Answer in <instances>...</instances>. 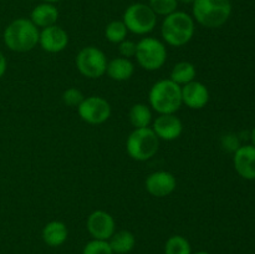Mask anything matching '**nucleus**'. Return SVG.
<instances>
[{
  "label": "nucleus",
  "mask_w": 255,
  "mask_h": 254,
  "mask_svg": "<svg viewBox=\"0 0 255 254\" xmlns=\"http://www.w3.org/2000/svg\"><path fill=\"white\" fill-rule=\"evenodd\" d=\"M39 27L26 17L12 20L2 34L6 47L14 52L31 51L39 44Z\"/></svg>",
  "instance_id": "f257e3e1"
},
{
  "label": "nucleus",
  "mask_w": 255,
  "mask_h": 254,
  "mask_svg": "<svg viewBox=\"0 0 255 254\" xmlns=\"http://www.w3.org/2000/svg\"><path fill=\"white\" fill-rule=\"evenodd\" d=\"M196 30L194 19L184 11H174L164 16L161 35L164 41L174 47H181L192 40Z\"/></svg>",
  "instance_id": "f03ea898"
},
{
  "label": "nucleus",
  "mask_w": 255,
  "mask_h": 254,
  "mask_svg": "<svg viewBox=\"0 0 255 254\" xmlns=\"http://www.w3.org/2000/svg\"><path fill=\"white\" fill-rule=\"evenodd\" d=\"M149 105L159 115L176 114L182 104V87L171 79H163L152 85L148 94Z\"/></svg>",
  "instance_id": "7ed1b4c3"
},
{
  "label": "nucleus",
  "mask_w": 255,
  "mask_h": 254,
  "mask_svg": "<svg viewBox=\"0 0 255 254\" xmlns=\"http://www.w3.org/2000/svg\"><path fill=\"white\" fill-rule=\"evenodd\" d=\"M231 0H194L192 4L194 21L208 29L226 24L232 15Z\"/></svg>",
  "instance_id": "20e7f679"
},
{
  "label": "nucleus",
  "mask_w": 255,
  "mask_h": 254,
  "mask_svg": "<svg viewBox=\"0 0 255 254\" xmlns=\"http://www.w3.org/2000/svg\"><path fill=\"white\" fill-rule=\"evenodd\" d=\"M159 138L151 127L134 128L126 141L127 153L134 161H148L158 151Z\"/></svg>",
  "instance_id": "39448f33"
},
{
  "label": "nucleus",
  "mask_w": 255,
  "mask_h": 254,
  "mask_svg": "<svg viewBox=\"0 0 255 254\" xmlns=\"http://www.w3.org/2000/svg\"><path fill=\"white\" fill-rule=\"evenodd\" d=\"M122 21L132 34L147 35L153 31L156 27L157 15L148 4L134 2L125 10Z\"/></svg>",
  "instance_id": "423d86ee"
},
{
  "label": "nucleus",
  "mask_w": 255,
  "mask_h": 254,
  "mask_svg": "<svg viewBox=\"0 0 255 254\" xmlns=\"http://www.w3.org/2000/svg\"><path fill=\"white\" fill-rule=\"evenodd\" d=\"M134 57L142 69L147 71H156L166 64V45L156 37H143L137 42Z\"/></svg>",
  "instance_id": "0eeeda50"
},
{
  "label": "nucleus",
  "mask_w": 255,
  "mask_h": 254,
  "mask_svg": "<svg viewBox=\"0 0 255 254\" xmlns=\"http://www.w3.org/2000/svg\"><path fill=\"white\" fill-rule=\"evenodd\" d=\"M107 57L96 46H86L76 56V67L80 74L89 79H99L106 74Z\"/></svg>",
  "instance_id": "6e6552de"
},
{
  "label": "nucleus",
  "mask_w": 255,
  "mask_h": 254,
  "mask_svg": "<svg viewBox=\"0 0 255 254\" xmlns=\"http://www.w3.org/2000/svg\"><path fill=\"white\" fill-rule=\"evenodd\" d=\"M79 116L89 125L105 124L111 116V105L107 100L100 96L85 97L77 107Z\"/></svg>",
  "instance_id": "1a4fd4ad"
},
{
  "label": "nucleus",
  "mask_w": 255,
  "mask_h": 254,
  "mask_svg": "<svg viewBox=\"0 0 255 254\" xmlns=\"http://www.w3.org/2000/svg\"><path fill=\"white\" fill-rule=\"evenodd\" d=\"M86 228L94 239L109 241L116 232V223L109 212L97 209L87 217Z\"/></svg>",
  "instance_id": "9d476101"
},
{
  "label": "nucleus",
  "mask_w": 255,
  "mask_h": 254,
  "mask_svg": "<svg viewBox=\"0 0 255 254\" xmlns=\"http://www.w3.org/2000/svg\"><path fill=\"white\" fill-rule=\"evenodd\" d=\"M39 44L42 50L50 54H57L64 51L69 45V34L64 27L59 25L44 27L40 31Z\"/></svg>",
  "instance_id": "9b49d317"
},
{
  "label": "nucleus",
  "mask_w": 255,
  "mask_h": 254,
  "mask_svg": "<svg viewBox=\"0 0 255 254\" xmlns=\"http://www.w3.org/2000/svg\"><path fill=\"white\" fill-rule=\"evenodd\" d=\"M144 186L151 196L162 198L173 193L177 187V179L171 172L157 171L147 177Z\"/></svg>",
  "instance_id": "f8f14e48"
},
{
  "label": "nucleus",
  "mask_w": 255,
  "mask_h": 254,
  "mask_svg": "<svg viewBox=\"0 0 255 254\" xmlns=\"http://www.w3.org/2000/svg\"><path fill=\"white\" fill-rule=\"evenodd\" d=\"M152 129L159 139L163 141H174L183 132V124L181 119L174 114L159 115L153 121Z\"/></svg>",
  "instance_id": "ddd939ff"
},
{
  "label": "nucleus",
  "mask_w": 255,
  "mask_h": 254,
  "mask_svg": "<svg viewBox=\"0 0 255 254\" xmlns=\"http://www.w3.org/2000/svg\"><path fill=\"white\" fill-rule=\"evenodd\" d=\"M234 168L237 173L244 179H255V146L244 144L239 146L234 152Z\"/></svg>",
  "instance_id": "4468645a"
},
{
  "label": "nucleus",
  "mask_w": 255,
  "mask_h": 254,
  "mask_svg": "<svg viewBox=\"0 0 255 254\" xmlns=\"http://www.w3.org/2000/svg\"><path fill=\"white\" fill-rule=\"evenodd\" d=\"M209 102V90L199 81H192L182 87V104L192 110H201Z\"/></svg>",
  "instance_id": "2eb2a0df"
},
{
  "label": "nucleus",
  "mask_w": 255,
  "mask_h": 254,
  "mask_svg": "<svg viewBox=\"0 0 255 254\" xmlns=\"http://www.w3.org/2000/svg\"><path fill=\"white\" fill-rule=\"evenodd\" d=\"M57 19H59V10L54 4H50V2H41L36 5L30 14V20L37 27H42V29L55 25Z\"/></svg>",
  "instance_id": "dca6fc26"
},
{
  "label": "nucleus",
  "mask_w": 255,
  "mask_h": 254,
  "mask_svg": "<svg viewBox=\"0 0 255 254\" xmlns=\"http://www.w3.org/2000/svg\"><path fill=\"white\" fill-rule=\"evenodd\" d=\"M69 229L61 221H51L42 229V241L49 247H60L67 241Z\"/></svg>",
  "instance_id": "f3484780"
},
{
  "label": "nucleus",
  "mask_w": 255,
  "mask_h": 254,
  "mask_svg": "<svg viewBox=\"0 0 255 254\" xmlns=\"http://www.w3.org/2000/svg\"><path fill=\"white\" fill-rule=\"evenodd\" d=\"M134 72V65L126 57H115L107 62L106 74L115 81H127Z\"/></svg>",
  "instance_id": "a211bd4d"
},
{
  "label": "nucleus",
  "mask_w": 255,
  "mask_h": 254,
  "mask_svg": "<svg viewBox=\"0 0 255 254\" xmlns=\"http://www.w3.org/2000/svg\"><path fill=\"white\" fill-rule=\"evenodd\" d=\"M109 243L114 254H128L136 246V238L132 232L124 229L115 232L114 236L109 239Z\"/></svg>",
  "instance_id": "6ab92c4d"
},
{
  "label": "nucleus",
  "mask_w": 255,
  "mask_h": 254,
  "mask_svg": "<svg viewBox=\"0 0 255 254\" xmlns=\"http://www.w3.org/2000/svg\"><path fill=\"white\" fill-rule=\"evenodd\" d=\"M197 76V69L192 62L181 61L177 62L171 71V80L176 84L187 85L194 81Z\"/></svg>",
  "instance_id": "aec40b11"
},
{
  "label": "nucleus",
  "mask_w": 255,
  "mask_h": 254,
  "mask_svg": "<svg viewBox=\"0 0 255 254\" xmlns=\"http://www.w3.org/2000/svg\"><path fill=\"white\" fill-rule=\"evenodd\" d=\"M129 122L134 128H143L148 127L152 121V111L147 105L136 104L129 110Z\"/></svg>",
  "instance_id": "412c9836"
},
{
  "label": "nucleus",
  "mask_w": 255,
  "mask_h": 254,
  "mask_svg": "<svg viewBox=\"0 0 255 254\" xmlns=\"http://www.w3.org/2000/svg\"><path fill=\"white\" fill-rule=\"evenodd\" d=\"M127 30L126 25L124 24L122 20H112L111 22H109L105 29V36L112 44H120L124 40H126L127 37Z\"/></svg>",
  "instance_id": "4be33fe9"
},
{
  "label": "nucleus",
  "mask_w": 255,
  "mask_h": 254,
  "mask_svg": "<svg viewBox=\"0 0 255 254\" xmlns=\"http://www.w3.org/2000/svg\"><path fill=\"white\" fill-rule=\"evenodd\" d=\"M164 254H192L191 244L183 236H172L164 244Z\"/></svg>",
  "instance_id": "5701e85b"
},
{
  "label": "nucleus",
  "mask_w": 255,
  "mask_h": 254,
  "mask_svg": "<svg viewBox=\"0 0 255 254\" xmlns=\"http://www.w3.org/2000/svg\"><path fill=\"white\" fill-rule=\"evenodd\" d=\"M148 5L156 15L167 16V15L177 11L178 1L177 0H149Z\"/></svg>",
  "instance_id": "b1692460"
},
{
  "label": "nucleus",
  "mask_w": 255,
  "mask_h": 254,
  "mask_svg": "<svg viewBox=\"0 0 255 254\" xmlns=\"http://www.w3.org/2000/svg\"><path fill=\"white\" fill-rule=\"evenodd\" d=\"M82 254H114L109 241L92 239L82 249Z\"/></svg>",
  "instance_id": "393cba45"
},
{
  "label": "nucleus",
  "mask_w": 255,
  "mask_h": 254,
  "mask_svg": "<svg viewBox=\"0 0 255 254\" xmlns=\"http://www.w3.org/2000/svg\"><path fill=\"white\" fill-rule=\"evenodd\" d=\"M84 99V94L76 87H70L62 94V102L69 107H79Z\"/></svg>",
  "instance_id": "a878e982"
},
{
  "label": "nucleus",
  "mask_w": 255,
  "mask_h": 254,
  "mask_svg": "<svg viewBox=\"0 0 255 254\" xmlns=\"http://www.w3.org/2000/svg\"><path fill=\"white\" fill-rule=\"evenodd\" d=\"M136 42H133L132 40L126 39L119 44V52L120 55H121V57L129 59V57H133L134 55H136Z\"/></svg>",
  "instance_id": "bb28decb"
},
{
  "label": "nucleus",
  "mask_w": 255,
  "mask_h": 254,
  "mask_svg": "<svg viewBox=\"0 0 255 254\" xmlns=\"http://www.w3.org/2000/svg\"><path fill=\"white\" fill-rule=\"evenodd\" d=\"M7 69V61H6V57L4 56L1 51H0V79L5 75Z\"/></svg>",
  "instance_id": "cd10ccee"
},
{
  "label": "nucleus",
  "mask_w": 255,
  "mask_h": 254,
  "mask_svg": "<svg viewBox=\"0 0 255 254\" xmlns=\"http://www.w3.org/2000/svg\"><path fill=\"white\" fill-rule=\"evenodd\" d=\"M251 138H252V144H253V146H255V127L253 128V131H252Z\"/></svg>",
  "instance_id": "c85d7f7f"
},
{
  "label": "nucleus",
  "mask_w": 255,
  "mask_h": 254,
  "mask_svg": "<svg viewBox=\"0 0 255 254\" xmlns=\"http://www.w3.org/2000/svg\"><path fill=\"white\" fill-rule=\"evenodd\" d=\"M178 2H182V4H193L194 0H177Z\"/></svg>",
  "instance_id": "c756f323"
},
{
  "label": "nucleus",
  "mask_w": 255,
  "mask_h": 254,
  "mask_svg": "<svg viewBox=\"0 0 255 254\" xmlns=\"http://www.w3.org/2000/svg\"><path fill=\"white\" fill-rule=\"evenodd\" d=\"M44 2H50V4H55V2L60 1V0H42Z\"/></svg>",
  "instance_id": "7c9ffc66"
},
{
  "label": "nucleus",
  "mask_w": 255,
  "mask_h": 254,
  "mask_svg": "<svg viewBox=\"0 0 255 254\" xmlns=\"http://www.w3.org/2000/svg\"><path fill=\"white\" fill-rule=\"evenodd\" d=\"M194 254H209L208 252H206V251H199V252H197V253H194Z\"/></svg>",
  "instance_id": "2f4dec72"
}]
</instances>
